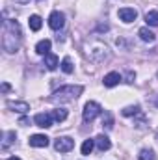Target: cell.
Returning <instances> with one entry per match:
<instances>
[{
  "label": "cell",
  "instance_id": "cell-3",
  "mask_svg": "<svg viewBox=\"0 0 158 160\" xmlns=\"http://www.w3.org/2000/svg\"><path fill=\"white\" fill-rule=\"evenodd\" d=\"M86 56L91 60V62H104L110 58V52H108V47L101 41H89L86 43Z\"/></svg>",
  "mask_w": 158,
  "mask_h": 160
},
{
  "label": "cell",
  "instance_id": "cell-21",
  "mask_svg": "<svg viewBox=\"0 0 158 160\" xmlns=\"http://www.w3.org/2000/svg\"><path fill=\"white\" fill-rule=\"evenodd\" d=\"M138 160H156V155L153 149H141L138 155Z\"/></svg>",
  "mask_w": 158,
  "mask_h": 160
},
{
  "label": "cell",
  "instance_id": "cell-4",
  "mask_svg": "<svg viewBox=\"0 0 158 160\" xmlns=\"http://www.w3.org/2000/svg\"><path fill=\"white\" fill-rule=\"evenodd\" d=\"M101 112H102L101 104L95 102V101H89V102H86V106H84V114H82V118H84L86 123H91L97 116H101Z\"/></svg>",
  "mask_w": 158,
  "mask_h": 160
},
{
  "label": "cell",
  "instance_id": "cell-16",
  "mask_svg": "<svg viewBox=\"0 0 158 160\" xmlns=\"http://www.w3.org/2000/svg\"><path fill=\"white\" fill-rule=\"evenodd\" d=\"M50 114H52V119L56 121V123H62V121L67 119V110H65V108H56V110H52Z\"/></svg>",
  "mask_w": 158,
  "mask_h": 160
},
{
  "label": "cell",
  "instance_id": "cell-8",
  "mask_svg": "<svg viewBox=\"0 0 158 160\" xmlns=\"http://www.w3.org/2000/svg\"><path fill=\"white\" fill-rule=\"evenodd\" d=\"M34 123L41 127V128H48V127H52V114H45V112H41V114H36V118H34Z\"/></svg>",
  "mask_w": 158,
  "mask_h": 160
},
{
  "label": "cell",
  "instance_id": "cell-5",
  "mask_svg": "<svg viewBox=\"0 0 158 160\" xmlns=\"http://www.w3.org/2000/svg\"><path fill=\"white\" fill-rule=\"evenodd\" d=\"M73 147H75V140L69 138V136H60V138L54 140V149L58 153H69Z\"/></svg>",
  "mask_w": 158,
  "mask_h": 160
},
{
  "label": "cell",
  "instance_id": "cell-14",
  "mask_svg": "<svg viewBox=\"0 0 158 160\" xmlns=\"http://www.w3.org/2000/svg\"><path fill=\"white\" fill-rule=\"evenodd\" d=\"M138 36H140V39L145 41V43H153V41L156 39V36L147 28V26H143V28H140V32H138Z\"/></svg>",
  "mask_w": 158,
  "mask_h": 160
},
{
  "label": "cell",
  "instance_id": "cell-13",
  "mask_svg": "<svg viewBox=\"0 0 158 160\" xmlns=\"http://www.w3.org/2000/svg\"><path fill=\"white\" fill-rule=\"evenodd\" d=\"M50 47H52L50 39H43V41H39V43L36 45V52L41 54V56H47V54L50 52Z\"/></svg>",
  "mask_w": 158,
  "mask_h": 160
},
{
  "label": "cell",
  "instance_id": "cell-18",
  "mask_svg": "<svg viewBox=\"0 0 158 160\" xmlns=\"http://www.w3.org/2000/svg\"><path fill=\"white\" fill-rule=\"evenodd\" d=\"M121 114H123L125 118H130V116H140V114H141V110H140V106H138V104H134V106H126V108H123V110H121Z\"/></svg>",
  "mask_w": 158,
  "mask_h": 160
},
{
  "label": "cell",
  "instance_id": "cell-6",
  "mask_svg": "<svg viewBox=\"0 0 158 160\" xmlns=\"http://www.w3.org/2000/svg\"><path fill=\"white\" fill-rule=\"evenodd\" d=\"M63 24H65V15L62 11H52L50 17H48V26L52 30H62Z\"/></svg>",
  "mask_w": 158,
  "mask_h": 160
},
{
  "label": "cell",
  "instance_id": "cell-25",
  "mask_svg": "<svg viewBox=\"0 0 158 160\" xmlns=\"http://www.w3.org/2000/svg\"><path fill=\"white\" fill-rule=\"evenodd\" d=\"M9 89H11V86H9L7 82H4V84H2V91H4V93H7Z\"/></svg>",
  "mask_w": 158,
  "mask_h": 160
},
{
  "label": "cell",
  "instance_id": "cell-24",
  "mask_svg": "<svg viewBox=\"0 0 158 160\" xmlns=\"http://www.w3.org/2000/svg\"><path fill=\"white\" fill-rule=\"evenodd\" d=\"M102 127H106V128H112L114 127V118H112V114H104V118H102Z\"/></svg>",
  "mask_w": 158,
  "mask_h": 160
},
{
  "label": "cell",
  "instance_id": "cell-23",
  "mask_svg": "<svg viewBox=\"0 0 158 160\" xmlns=\"http://www.w3.org/2000/svg\"><path fill=\"white\" fill-rule=\"evenodd\" d=\"M93 147H95V140H86L82 143V155H91Z\"/></svg>",
  "mask_w": 158,
  "mask_h": 160
},
{
  "label": "cell",
  "instance_id": "cell-11",
  "mask_svg": "<svg viewBox=\"0 0 158 160\" xmlns=\"http://www.w3.org/2000/svg\"><path fill=\"white\" fill-rule=\"evenodd\" d=\"M121 80H123V77H121L119 73H116V71H114V73H108V75L104 77V80H102V82H104V86H106V88H114V86H117Z\"/></svg>",
  "mask_w": 158,
  "mask_h": 160
},
{
  "label": "cell",
  "instance_id": "cell-27",
  "mask_svg": "<svg viewBox=\"0 0 158 160\" xmlns=\"http://www.w3.org/2000/svg\"><path fill=\"white\" fill-rule=\"evenodd\" d=\"M155 104L158 106V97H155Z\"/></svg>",
  "mask_w": 158,
  "mask_h": 160
},
{
  "label": "cell",
  "instance_id": "cell-2",
  "mask_svg": "<svg viewBox=\"0 0 158 160\" xmlns=\"http://www.w3.org/2000/svg\"><path fill=\"white\" fill-rule=\"evenodd\" d=\"M82 91H84V88L82 86H62L60 89H56L54 93H52V97L48 99V101H52V102H71V101H77L80 95H82Z\"/></svg>",
  "mask_w": 158,
  "mask_h": 160
},
{
  "label": "cell",
  "instance_id": "cell-17",
  "mask_svg": "<svg viewBox=\"0 0 158 160\" xmlns=\"http://www.w3.org/2000/svg\"><path fill=\"white\" fill-rule=\"evenodd\" d=\"M15 138H17V134L13 132V130H9V132H4V142H2V149L6 151L13 142H15Z\"/></svg>",
  "mask_w": 158,
  "mask_h": 160
},
{
  "label": "cell",
  "instance_id": "cell-1",
  "mask_svg": "<svg viewBox=\"0 0 158 160\" xmlns=\"http://www.w3.org/2000/svg\"><path fill=\"white\" fill-rule=\"evenodd\" d=\"M21 39H22V34H21L19 22L6 19L2 22V48L6 52L13 54V52H17V48L21 45Z\"/></svg>",
  "mask_w": 158,
  "mask_h": 160
},
{
  "label": "cell",
  "instance_id": "cell-22",
  "mask_svg": "<svg viewBox=\"0 0 158 160\" xmlns=\"http://www.w3.org/2000/svg\"><path fill=\"white\" fill-rule=\"evenodd\" d=\"M62 71H63L65 75H71V73L75 71V67H73V63H71V58H63V62H62Z\"/></svg>",
  "mask_w": 158,
  "mask_h": 160
},
{
  "label": "cell",
  "instance_id": "cell-9",
  "mask_svg": "<svg viewBox=\"0 0 158 160\" xmlns=\"http://www.w3.org/2000/svg\"><path fill=\"white\" fill-rule=\"evenodd\" d=\"M28 143H30L32 147H47V145H48V138H47L45 134H34V136L28 140Z\"/></svg>",
  "mask_w": 158,
  "mask_h": 160
},
{
  "label": "cell",
  "instance_id": "cell-20",
  "mask_svg": "<svg viewBox=\"0 0 158 160\" xmlns=\"http://www.w3.org/2000/svg\"><path fill=\"white\" fill-rule=\"evenodd\" d=\"M145 21L149 26H158V11L153 9V11H147L145 13Z\"/></svg>",
  "mask_w": 158,
  "mask_h": 160
},
{
  "label": "cell",
  "instance_id": "cell-26",
  "mask_svg": "<svg viewBox=\"0 0 158 160\" xmlns=\"http://www.w3.org/2000/svg\"><path fill=\"white\" fill-rule=\"evenodd\" d=\"M7 160H21V158H19V157H9Z\"/></svg>",
  "mask_w": 158,
  "mask_h": 160
},
{
  "label": "cell",
  "instance_id": "cell-7",
  "mask_svg": "<svg viewBox=\"0 0 158 160\" xmlns=\"http://www.w3.org/2000/svg\"><path fill=\"white\" fill-rule=\"evenodd\" d=\"M117 15L123 22H134L138 19V11L134 8H121L117 11Z\"/></svg>",
  "mask_w": 158,
  "mask_h": 160
},
{
  "label": "cell",
  "instance_id": "cell-10",
  "mask_svg": "<svg viewBox=\"0 0 158 160\" xmlns=\"http://www.w3.org/2000/svg\"><path fill=\"white\" fill-rule=\"evenodd\" d=\"M95 145H97V149H99V151H108V149L112 147V142H110V138H108V136L101 134V136H97V138H95Z\"/></svg>",
  "mask_w": 158,
  "mask_h": 160
},
{
  "label": "cell",
  "instance_id": "cell-19",
  "mask_svg": "<svg viewBox=\"0 0 158 160\" xmlns=\"http://www.w3.org/2000/svg\"><path fill=\"white\" fill-rule=\"evenodd\" d=\"M28 24H30V28H32L34 32H37V30H41V26H43V21H41L39 15H32V17L28 19Z\"/></svg>",
  "mask_w": 158,
  "mask_h": 160
},
{
  "label": "cell",
  "instance_id": "cell-12",
  "mask_svg": "<svg viewBox=\"0 0 158 160\" xmlns=\"http://www.w3.org/2000/svg\"><path fill=\"white\" fill-rule=\"evenodd\" d=\"M7 106H9L11 110L19 112V114H26V112L30 110V104H28V102H24V101H15V102H7Z\"/></svg>",
  "mask_w": 158,
  "mask_h": 160
},
{
  "label": "cell",
  "instance_id": "cell-15",
  "mask_svg": "<svg viewBox=\"0 0 158 160\" xmlns=\"http://www.w3.org/2000/svg\"><path fill=\"white\" fill-rule=\"evenodd\" d=\"M45 65H47L48 71H54V69L58 67V56L52 54V52H48V54L45 56Z\"/></svg>",
  "mask_w": 158,
  "mask_h": 160
}]
</instances>
